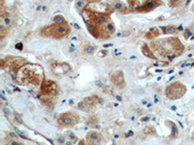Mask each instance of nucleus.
<instances>
[{
    "instance_id": "obj_1",
    "label": "nucleus",
    "mask_w": 194,
    "mask_h": 145,
    "mask_svg": "<svg viewBox=\"0 0 194 145\" xmlns=\"http://www.w3.org/2000/svg\"><path fill=\"white\" fill-rule=\"evenodd\" d=\"M16 80L21 84L32 83L38 85L44 80V71L41 66L36 64H26L21 67L16 72Z\"/></svg>"
},
{
    "instance_id": "obj_2",
    "label": "nucleus",
    "mask_w": 194,
    "mask_h": 145,
    "mask_svg": "<svg viewBox=\"0 0 194 145\" xmlns=\"http://www.w3.org/2000/svg\"><path fill=\"white\" fill-rule=\"evenodd\" d=\"M70 33V27L67 23H61V24H52L49 25L47 27H44L41 30V34L46 37L56 38V39H61L66 37Z\"/></svg>"
},
{
    "instance_id": "obj_3",
    "label": "nucleus",
    "mask_w": 194,
    "mask_h": 145,
    "mask_svg": "<svg viewBox=\"0 0 194 145\" xmlns=\"http://www.w3.org/2000/svg\"><path fill=\"white\" fill-rule=\"evenodd\" d=\"M186 92V87L180 82H174L165 90V95L170 100H178L182 98Z\"/></svg>"
},
{
    "instance_id": "obj_4",
    "label": "nucleus",
    "mask_w": 194,
    "mask_h": 145,
    "mask_svg": "<svg viewBox=\"0 0 194 145\" xmlns=\"http://www.w3.org/2000/svg\"><path fill=\"white\" fill-rule=\"evenodd\" d=\"M78 122H79V117L75 115L74 113H70V112L61 114L57 119L58 125L65 128H70V127L75 126Z\"/></svg>"
},
{
    "instance_id": "obj_5",
    "label": "nucleus",
    "mask_w": 194,
    "mask_h": 145,
    "mask_svg": "<svg viewBox=\"0 0 194 145\" xmlns=\"http://www.w3.org/2000/svg\"><path fill=\"white\" fill-rule=\"evenodd\" d=\"M56 91H57V86L53 81H52L50 80H47L42 82L41 96H43L45 98H52L56 95Z\"/></svg>"
},
{
    "instance_id": "obj_6",
    "label": "nucleus",
    "mask_w": 194,
    "mask_h": 145,
    "mask_svg": "<svg viewBox=\"0 0 194 145\" xmlns=\"http://www.w3.org/2000/svg\"><path fill=\"white\" fill-rule=\"evenodd\" d=\"M97 103V97L96 96H90L84 99V100L78 104V108L84 110V111H90L93 108L95 107Z\"/></svg>"
},
{
    "instance_id": "obj_7",
    "label": "nucleus",
    "mask_w": 194,
    "mask_h": 145,
    "mask_svg": "<svg viewBox=\"0 0 194 145\" xmlns=\"http://www.w3.org/2000/svg\"><path fill=\"white\" fill-rule=\"evenodd\" d=\"M161 4H162L161 0H148V1L145 2L142 6H140L139 8H137V11L142 12V13L151 12L153 9L159 7Z\"/></svg>"
},
{
    "instance_id": "obj_8",
    "label": "nucleus",
    "mask_w": 194,
    "mask_h": 145,
    "mask_svg": "<svg viewBox=\"0 0 194 145\" xmlns=\"http://www.w3.org/2000/svg\"><path fill=\"white\" fill-rule=\"evenodd\" d=\"M111 80L118 88H123L125 86L124 76H123V72L122 71L116 72L115 74H113L112 76H111Z\"/></svg>"
},
{
    "instance_id": "obj_9",
    "label": "nucleus",
    "mask_w": 194,
    "mask_h": 145,
    "mask_svg": "<svg viewBox=\"0 0 194 145\" xmlns=\"http://www.w3.org/2000/svg\"><path fill=\"white\" fill-rule=\"evenodd\" d=\"M86 137H88V139L91 142H98V141H100V139H101V135H100V134L96 131H89Z\"/></svg>"
},
{
    "instance_id": "obj_10",
    "label": "nucleus",
    "mask_w": 194,
    "mask_h": 145,
    "mask_svg": "<svg viewBox=\"0 0 194 145\" xmlns=\"http://www.w3.org/2000/svg\"><path fill=\"white\" fill-rule=\"evenodd\" d=\"M160 35V31L158 28L156 27H153L151 29H150L149 32H147V34H146V38L147 39H149V40H152V39H155V37L159 36Z\"/></svg>"
},
{
    "instance_id": "obj_11",
    "label": "nucleus",
    "mask_w": 194,
    "mask_h": 145,
    "mask_svg": "<svg viewBox=\"0 0 194 145\" xmlns=\"http://www.w3.org/2000/svg\"><path fill=\"white\" fill-rule=\"evenodd\" d=\"M142 52H143L144 55L148 56V57H150L151 59H155V55H153V53H152V51L150 49V48L148 47V45H147V44H145L142 47Z\"/></svg>"
},
{
    "instance_id": "obj_12",
    "label": "nucleus",
    "mask_w": 194,
    "mask_h": 145,
    "mask_svg": "<svg viewBox=\"0 0 194 145\" xmlns=\"http://www.w3.org/2000/svg\"><path fill=\"white\" fill-rule=\"evenodd\" d=\"M162 31L164 34H175V33L177 32V28L175 27V26H166V27H162Z\"/></svg>"
},
{
    "instance_id": "obj_13",
    "label": "nucleus",
    "mask_w": 194,
    "mask_h": 145,
    "mask_svg": "<svg viewBox=\"0 0 194 145\" xmlns=\"http://www.w3.org/2000/svg\"><path fill=\"white\" fill-rule=\"evenodd\" d=\"M53 22L56 23V24H61V23H65V19L64 17L61 15H57L53 18Z\"/></svg>"
},
{
    "instance_id": "obj_14",
    "label": "nucleus",
    "mask_w": 194,
    "mask_h": 145,
    "mask_svg": "<svg viewBox=\"0 0 194 145\" xmlns=\"http://www.w3.org/2000/svg\"><path fill=\"white\" fill-rule=\"evenodd\" d=\"M124 7V5L122 3V2H116L115 4L113 5V7H112V10L113 11H122Z\"/></svg>"
},
{
    "instance_id": "obj_15",
    "label": "nucleus",
    "mask_w": 194,
    "mask_h": 145,
    "mask_svg": "<svg viewBox=\"0 0 194 145\" xmlns=\"http://www.w3.org/2000/svg\"><path fill=\"white\" fill-rule=\"evenodd\" d=\"M95 50V47H93V45H88V47H85V51L88 54H92L93 52Z\"/></svg>"
},
{
    "instance_id": "obj_16",
    "label": "nucleus",
    "mask_w": 194,
    "mask_h": 145,
    "mask_svg": "<svg viewBox=\"0 0 194 145\" xmlns=\"http://www.w3.org/2000/svg\"><path fill=\"white\" fill-rule=\"evenodd\" d=\"M180 2H182V0H169L170 6H172V7H176Z\"/></svg>"
},
{
    "instance_id": "obj_17",
    "label": "nucleus",
    "mask_w": 194,
    "mask_h": 145,
    "mask_svg": "<svg viewBox=\"0 0 194 145\" xmlns=\"http://www.w3.org/2000/svg\"><path fill=\"white\" fill-rule=\"evenodd\" d=\"M192 35H193V33H192V31H191L190 28L185 30V32H184V38L186 39V40H187V39H189V37L192 36Z\"/></svg>"
},
{
    "instance_id": "obj_18",
    "label": "nucleus",
    "mask_w": 194,
    "mask_h": 145,
    "mask_svg": "<svg viewBox=\"0 0 194 145\" xmlns=\"http://www.w3.org/2000/svg\"><path fill=\"white\" fill-rule=\"evenodd\" d=\"M85 3L84 0H79V1L77 2L78 9H82V7H83V6H85Z\"/></svg>"
},
{
    "instance_id": "obj_19",
    "label": "nucleus",
    "mask_w": 194,
    "mask_h": 145,
    "mask_svg": "<svg viewBox=\"0 0 194 145\" xmlns=\"http://www.w3.org/2000/svg\"><path fill=\"white\" fill-rule=\"evenodd\" d=\"M10 145H23V144H22L21 142H19V141H16V140H13V141H11Z\"/></svg>"
},
{
    "instance_id": "obj_20",
    "label": "nucleus",
    "mask_w": 194,
    "mask_h": 145,
    "mask_svg": "<svg viewBox=\"0 0 194 145\" xmlns=\"http://www.w3.org/2000/svg\"><path fill=\"white\" fill-rule=\"evenodd\" d=\"M57 140H58L59 143H64V137H63V136H60Z\"/></svg>"
},
{
    "instance_id": "obj_21",
    "label": "nucleus",
    "mask_w": 194,
    "mask_h": 145,
    "mask_svg": "<svg viewBox=\"0 0 194 145\" xmlns=\"http://www.w3.org/2000/svg\"><path fill=\"white\" fill-rule=\"evenodd\" d=\"M68 136H69V138H71V139H75V138H76V136L74 135V134H72V133H71V134H69V135H68Z\"/></svg>"
},
{
    "instance_id": "obj_22",
    "label": "nucleus",
    "mask_w": 194,
    "mask_h": 145,
    "mask_svg": "<svg viewBox=\"0 0 194 145\" xmlns=\"http://www.w3.org/2000/svg\"><path fill=\"white\" fill-rule=\"evenodd\" d=\"M78 145H85V140H81L80 142H78Z\"/></svg>"
},
{
    "instance_id": "obj_23",
    "label": "nucleus",
    "mask_w": 194,
    "mask_h": 145,
    "mask_svg": "<svg viewBox=\"0 0 194 145\" xmlns=\"http://www.w3.org/2000/svg\"><path fill=\"white\" fill-rule=\"evenodd\" d=\"M65 145H73V143H72L71 140H69V141H66L65 142Z\"/></svg>"
},
{
    "instance_id": "obj_24",
    "label": "nucleus",
    "mask_w": 194,
    "mask_h": 145,
    "mask_svg": "<svg viewBox=\"0 0 194 145\" xmlns=\"http://www.w3.org/2000/svg\"><path fill=\"white\" fill-rule=\"evenodd\" d=\"M91 2H100L101 0H90Z\"/></svg>"
},
{
    "instance_id": "obj_25",
    "label": "nucleus",
    "mask_w": 194,
    "mask_h": 145,
    "mask_svg": "<svg viewBox=\"0 0 194 145\" xmlns=\"http://www.w3.org/2000/svg\"><path fill=\"white\" fill-rule=\"evenodd\" d=\"M88 145H96L95 143H89V144H88Z\"/></svg>"
}]
</instances>
